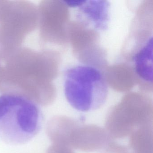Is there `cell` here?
Segmentation results:
<instances>
[{
	"label": "cell",
	"mask_w": 153,
	"mask_h": 153,
	"mask_svg": "<svg viewBox=\"0 0 153 153\" xmlns=\"http://www.w3.org/2000/svg\"><path fill=\"white\" fill-rule=\"evenodd\" d=\"M111 141L112 139L105 129L80 123L71 135L69 146L85 152H93L101 150Z\"/></svg>",
	"instance_id": "obj_7"
},
{
	"label": "cell",
	"mask_w": 153,
	"mask_h": 153,
	"mask_svg": "<svg viewBox=\"0 0 153 153\" xmlns=\"http://www.w3.org/2000/svg\"><path fill=\"white\" fill-rule=\"evenodd\" d=\"M153 7L152 1H145L137 10L123 51L128 60L153 37Z\"/></svg>",
	"instance_id": "obj_5"
},
{
	"label": "cell",
	"mask_w": 153,
	"mask_h": 153,
	"mask_svg": "<svg viewBox=\"0 0 153 153\" xmlns=\"http://www.w3.org/2000/svg\"><path fill=\"white\" fill-rule=\"evenodd\" d=\"M42 112L29 98L16 94L0 96V139L11 145L31 140L42 125Z\"/></svg>",
	"instance_id": "obj_1"
},
{
	"label": "cell",
	"mask_w": 153,
	"mask_h": 153,
	"mask_svg": "<svg viewBox=\"0 0 153 153\" xmlns=\"http://www.w3.org/2000/svg\"><path fill=\"white\" fill-rule=\"evenodd\" d=\"M99 153H129L127 147L111 141L102 149Z\"/></svg>",
	"instance_id": "obj_13"
},
{
	"label": "cell",
	"mask_w": 153,
	"mask_h": 153,
	"mask_svg": "<svg viewBox=\"0 0 153 153\" xmlns=\"http://www.w3.org/2000/svg\"><path fill=\"white\" fill-rule=\"evenodd\" d=\"M46 7L44 22L47 40L53 43L66 46L69 44V7L64 1H49Z\"/></svg>",
	"instance_id": "obj_6"
},
{
	"label": "cell",
	"mask_w": 153,
	"mask_h": 153,
	"mask_svg": "<svg viewBox=\"0 0 153 153\" xmlns=\"http://www.w3.org/2000/svg\"><path fill=\"white\" fill-rule=\"evenodd\" d=\"M64 86L68 102L81 111L99 109L108 96V85L103 74L98 69L86 65L68 69Z\"/></svg>",
	"instance_id": "obj_2"
},
{
	"label": "cell",
	"mask_w": 153,
	"mask_h": 153,
	"mask_svg": "<svg viewBox=\"0 0 153 153\" xmlns=\"http://www.w3.org/2000/svg\"><path fill=\"white\" fill-rule=\"evenodd\" d=\"M80 122L64 116H56L48 121L46 133L53 144L69 147L70 138L73 129Z\"/></svg>",
	"instance_id": "obj_11"
},
{
	"label": "cell",
	"mask_w": 153,
	"mask_h": 153,
	"mask_svg": "<svg viewBox=\"0 0 153 153\" xmlns=\"http://www.w3.org/2000/svg\"><path fill=\"white\" fill-rule=\"evenodd\" d=\"M137 77V85L144 93H152L153 83V37L139 50L130 59Z\"/></svg>",
	"instance_id": "obj_8"
},
{
	"label": "cell",
	"mask_w": 153,
	"mask_h": 153,
	"mask_svg": "<svg viewBox=\"0 0 153 153\" xmlns=\"http://www.w3.org/2000/svg\"><path fill=\"white\" fill-rule=\"evenodd\" d=\"M152 99L145 93H127L106 116L105 130L112 139L123 138L137 129L153 125Z\"/></svg>",
	"instance_id": "obj_3"
},
{
	"label": "cell",
	"mask_w": 153,
	"mask_h": 153,
	"mask_svg": "<svg viewBox=\"0 0 153 153\" xmlns=\"http://www.w3.org/2000/svg\"><path fill=\"white\" fill-rule=\"evenodd\" d=\"M81 15L79 20L93 27L97 31H104L107 30L110 22V4L105 0L83 1L78 7Z\"/></svg>",
	"instance_id": "obj_9"
},
{
	"label": "cell",
	"mask_w": 153,
	"mask_h": 153,
	"mask_svg": "<svg viewBox=\"0 0 153 153\" xmlns=\"http://www.w3.org/2000/svg\"><path fill=\"white\" fill-rule=\"evenodd\" d=\"M46 153H74L71 148L64 145L53 144L47 149Z\"/></svg>",
	"instance_id": "obj_14"
},
{
	"label": "cell",
	"mask_w": 153,
	"mask_h": 153,
	"mask_svg": "<svg viewBox=\"0 0 153 153\" xmlns=\"http://www.w3.org/2000/svg\"><path fill=\"white\" fill-rule=\"evenodd\" d=\"M153 125L135 130L130 136L129 145L133 153H153Z\"/></svg>",
	"instance_id": "obj_12"
},
{
	"label": "cell",
	"mask_w": 153,
	"mask_h": 153,
	"mask_svg": "<svg viewBox=\"0 0 153 153\" xmlns=\"http://www.w3.org/2000/svg\"><path fill=\"white\" fill-rule=\"evenodd\" d=\"M105 70L103 75L107 85L116 92H128L137 85L135 71L130 64L121 62L107 66Z\"/></svg>",
	"instance_id": "obj_10"
},
{
	"label": "cell",
	"mask_w": 153,
	"mask_h": 153,
	"mask_svg": "<svg viewBox=\"0 0 153 153\" xmlns=\"http://www.w3.org/2000/svg\"><path fill=\"white\" fill-rule=\"evenodd\" d=\"M68 36L74 56L84 65L99 70L107 67L106 51L100 45L98 31L81 20L70 21Z\"/></svg>",
	"instance_id": "obj_4"
}]
</instances>
